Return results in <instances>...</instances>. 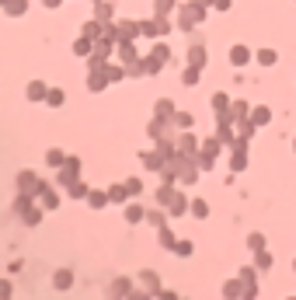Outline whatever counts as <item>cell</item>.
I'll list each match as a JSON object with an SVG mask.
<instances>
[{
    "mask_svg": "<svg viewBox=\"0 0 296 300\" xmlns=\"http://www.w3.org/2000/svg\"><path fill=\"white\" fill-rule=\"evenodd\" d=\"M202 18H206V4H199V0H188V4L178 7V21H181V28H195Z\"/></svg>",
    "mask_w": 296,
    "mask_h": 300,
    "instance_id": "1",
    "label": "cell"
},
{
    "mask_svg": "<svg viewBox=\"0 0 296 300\" xmlns=\"http://www.w3.org/2000/svg\"><path fill=\"white\" fill-rule=\"evenodd\" d=\"M14 185H18V192H32V196H39L42 192V178L35 175V171H18V178H14Z\"/></svg>",
    "mask_w": 296,
    "mask_h": 300,
    "instance_id": "2",
    "label": "cell"
},
{
    "mask_svg": "<svg viewBox=\"0 0 296 300\" xmlns=\"http://www.w3.org/2000/svg\"><path fill=\"white\" fill-rule=\"evenodd\" d=\"M140 28H143V35H147V39H160V35H167V32H171V25H167V18H164V14H157V18H150V21H140Z\"/></svg>",
    "mask_w": 296,
    "mask_h": 300,
    "instance_id": "3",
    "label": "cell"
},
{
    "mask_svg": "<svg viewBox=\"0 0 296 300\" xmlns=\"http://www.w3.org/2000/svg\"><path fill=\"white\" fill-rule=\"evenodd\" d=\"M136 35H143L140 21H115V42H133Z\"/></svg>",
    "mask_w": 296,
    "mask_h": 300,
    "instance_id": "4",
    "label": "cell"
},
{
    "mask_svg": "<svg viewBox=\"0 0 296 300\" xmlns=\"http://www.w3.org/2000/svg\"><path fill=\"white\" fill-rule=\"evenodd\" d=\"M77 178H80V161H77V157H67V161H63V168H60V185H63V189H70Z\"/></svg>",
    "mask_w": 296,
    "mask_h": 300,
    "instance_id": "5",
    "label": "cell"
},
{
    "mask_svg": "<svg viewBox=\"0 0 296 300\" xmlns=\"http://www.w3.org/2000/svg\"><path fill=\"white\" fill-rule=\"evenodd\" d=\"M105 84H112L108 67H105V63H101V67H91V74H87V87H91V91H101Z\"/></svg>",
    "mask_w": 296,
    "mask_h": 300,
    "instance_id": "6",
    "label": "cell"
},
{
    "mask_svg": "<svg viewBox=\"0 0 296 300\" xmlns=\"http://www.w3.org/2000/svg\"><path fill=\"white\" fill-rule=\"evenodd\" d=\"M258 269H240V283H244V297H258Z\"/></svg>",
    "mask_w": 296,
    "mask_h": 300,
    "instance_id": "7",
    "label": "cell"
},
{
    "mask_svg": "<svg viewBox=\"0 0 296 300\" xmlns=\"http://www.w3.org/2000/svg\"><path fill=\"white\" fill-rule=\"evenodd\" d=\"M164 164H167V157H164L160 150H150V154H143V168H147V171H160Z\"/></svg>",
    "mask_w": 296,
    "mask_h": 300,
    "instance_id": "8",
    "label": "cell"
},
{
    "mask_svg": "<svg viewBox=\"0 0 296 300\" xmlns=\"http://www.w3.org/2000/svg\"><path fill=\"white\" fill-rule=\"evenodd\" d=\"M39 206H42V210H56V206H60V196H56L49 185H42V192H39Z\"/></svg>",
    "mask_w": 296,
    "mask_h": 300,
    "instance_id": "9",
    "label": "cell"
},
{
    "mask_svg": "<svg viewBox=\"0 0 296 300\" xmlns=\"http://www.w3.org/2000/svg\"><path fill=\"white\" fill-rule=\"evenodd\" d=\"M178 150H181V154H199V140H195V136H192V133H188V129H185V133H181V136H178Z\"/></svg>",
    "mask_w": 296,
    "mask_h": 300,
    "instance_id": "10",
    "label": "cell"
},
{
    "mask_svg": "<svg viewBox=\"0 0 296 300\" xmlns=\"http://www.w3.org/2000/svg\"><path fill=\"white\" fill-rule=\"evenodd\" d=\"M230 168H233V171H244V168H247V150H244V143H237V147H233Z\"/></svg>",
    "mask_w": 296,
    "mask_h": 300,
    "instance_id": "11",
    "label": "cell"
},
{
    "mask_svg": "<svg viewBox=\"0 0 296 300\" xmlns=\"http://www.w3.org/2000/svg\"><path fill=\"white\" fill-rule=\"evenodd\" d=\"M247 60H251V49H247V46H233V49H230V63H233V67H244Z\"/></svg>",
    "mask_w": 296,
    "mask_h": 300,
    "instance_id": "12",
    "label": "cell"
},
{
    "mask_svg": "<svg viewBox=\"0 0 296 300\" xmlns=\"http://www.w3.org/2000/svg\"><path fill=\"white\" fill-rule=\"evenodd\" d=\"M188 67H199V70L206 67V49H202L199 42H195V46L188 49Z\"/></svg>",
    "mask_w": 296,
    "mask_h": 300,
    "instance_id": "13",
    "label": "cell"
},
{
    "mask_svg": "<svg viewBox=\"0 0 296 300\" xmlns=\"http://www.w3.org/2000/svg\"><path fill=\"white\" fill-rule=\"evenodd\" d=\"M25 94H28V101H42V98H46V94H49V87H46V84H42V80H32V84H28V91H25Z\"/></svg>",
    "mask_w": 296,
    "mask_h": 300,
    "instance_id": "14",
    "label": "cell"
},
{
    "mask_svg": "<svg viewBox=\"0 0 296 300\" xmlns=\"http://www.w3.org/2000/svg\"><path fill=\"white\" fill-rule=\"evenodd\" d=\"M153 108H157V119H167V122L174 119V101H171V98H160Z\"/></svg>",
    "mask_w": 296,
    "mask_h": 300,
    "instance_id": "15",
    "label": "cell"
},
{
    "mask_svg": "<svg viewBox=\"0 0 296 300\" xmlns=\"http://www.w3.org/2000/svg\"><path fill=\"white\" fill-rule=\"evenodd\" d=\"M233 129H237V136H240V143H247V140H251V133H254L258 126H254V122H251V115H247V119H240V122H237Z\"/></svg>",
    "mask_w": 296,
    "mask_h": 300,
    "instance_id": "16",
    "label": "cell"
},
{
    "mask_svg": "<svg viewBox=\"0 0 296 300\" xmlns=\"http://www.w3.org/2000/svg\"><path fill=\"white\" fill-rule=\"evenodd\" d=\"M174 196H178V192H174V182H164V185L157 189V206H167Z\"/></svg>",
    "mask_w": 296,
    "mask_h": 300,
    "instance_id": "17",
    "label": "cell"
},
{
    "mask_svg": "<svg viewBox=\"0 0 296 300\" xmlns=\"http://www.w3.org/2000/svg\"><path fill=\"white\" fill-rule=\"evenodd\" d=\"M185 210H192V203H188L185 196H174V199L167 203V213H171V217H181Z\"/></svg>",
    "mask_w": 296,
    "mask_h": 300,
    "instance_id": "18",
    "label": "cell"
},
{
    "mask_svg": "<svg viewBox=\"0 0 296 300\" xmlns=\"http://www.w3.org/2000/svg\"><path fill=\"white\" fill-rule=\"evenodd\" d=\"M126 74H129V77H143V74H147V60H140V56L126 60Z\"/></svg>",
    "mask_w": 296,
    "mask_h": 300,
    "instance_id": "19",
    "label": "cell"
},
{
    "mask_svg": "<svg viewBox=\"0 0 296 300\" xmlns=\"http://www.w3.org/2000/svg\"><path fill=\"white\" fill-rule=\"evenodd\" d=\"M230 115H233V126H237L240 119L251 115V105H247V101H233V105H230Z\"/></svg>",
    "mask_w": 296,
    "mask_h": 300,
    "instance_id": "20",
    "label": "cell"
},
{
    "mask_svg": "<svg viewBox=\"0 0 296 300\" xmlns=\"http://www.w3.org/2000/svg\"><path fill=\"white\" fill-rule=\"evenodd\" d=\"M108 203H112L108 192H94V189H91V196H87V206H91V210H101V206H108Z\"/></svg>",
    "mask_w": 296,
    "mask_h": 300,
    "instance_id": "21",
    "label": "cell"
},
{
    "mask_svg": "<svg viewBox=\"0 0 296 300\" xmlns=\"http://www.w3.org/2000/svg\"><path fill=\"white\" fill-rule=\"evenodd\" d=\"M28 210H32V192H21V196L14 199V213H18V217H25Z\"/></svg>",
    "mask_w": 296,
    "mask_h": 300,
    "instance_id": "22",
    "label": "cell"
},
{
    "mask_svg": "<svg viewBox=\"0 0 296 300\" xmlns=\"http://www.w3.org/2000/svg\"><path fill=\"white\" fill-rule=\"evenodd\" d=\"M254 269H258V272H268V269H272V255H268L265 248L254 251Z\"/></svg>",
    "mask_w": 296,
    "mask_h": 300,
    "instance_id": "23",
    "label": "cell"
},
{
    "mask_svg": "<svg viewBox=\"0 0 296 300\" xmlns=\"http://www.w3.org/2000/svg\"><path fill=\"white\" fill-rule=\"evenodd\" d=\"M53 283H56V290H70V283H74V272H70V269H60V272L53 276Z\"/></svg>",
    "mask_w": 296,
    "mask_h": 300,
    "instance_id": "24",
    "label": "cell"
},
{
    "mask_svg": "<svg viewBox=\"0 0 296 300\" xmlns=\"http://www.w3.org/2000/svg\"><path fill=\"white\" fill-rule=\"evenodd\" d=\"M108 293H112V297H126V293H133V283H129V279H115V283L108 286Z\"/></svg>",
    "mask_w": 296,
    "mask_h": 300,
    "instance_id": "25",
    "label": "cell"
},
{
    "mask_svg": "<svg viewBox=\"0 0 296 300\" xmlns=\"http://www.w3.org/2000/svg\"><path fill=\"white\" fill-rule=\"evenodd\" d=\"M223 297H244V283H240V276L230 279V283H223Z\"/></svg>",
    "mask_w": 296,
    "mask_h": 300,
    "instance_id": "26",
    "label": "cell"
},
{
    "mask_svg": "<svg viewBox=\"0 0 296 300\" xmlns=\"http://www.w3.org/2000/svg\"><path fill=\"white\" fill-rule=\"evenodd\" d=\"M94 18H98V21H112V4H108V0H98V4H94Z\"/></svg>",
    "mask_w": 296,
    "mask_h": 300,
    "instance_id": "27",
    "label": "cell"
},
{
    "mask_svg": "<svg viewBox=\"0 0 296 300\" xmlns=\"http://www.w3.org/2000/svg\"><path fill=\"white\" fill-rule=\"evenodd\" d=\"M108 199H112V203H126V199H129L126 182H122V185H112V189H108Z\"/></svg>",
    "mask_w": 296,
    "mask_h": 300,
    "instance_id": "28",
    "label": "cell"
},
{
    "mask_svg": "<svg viewBox=\"0 0 296 300\" xmlns=\"http://www.w3.org/2000/svg\"><path fill=\"white\" fill-rule=\"evenodd\" d=\"M143 217H147V210H143V206H136V203H129V206H126V220H129V224H140Z\"/></svg>",
    "mask_w": 296,
    "mask_h": 300,
    "instance_id": "29",
    "label": "cell"
},
{
    "mask_svg": "<svg viewBox=\"0 0 296 300\" xmlns=\"http://www.w3.org/2000/svg\"><path fill=\"white\" fill-rule=\"evenodd\" d=\"M140 279H143V286H147V293H160V279H157L153 272H140Z\"/></svg>",
    "mask_w": 296,
    "mask_h": 300,
    "instance_id": "30",
    "label": "cell"
},
{
    "mask_svg": "<svg viewBox=\"0 0 296 300\" xmlns=\"http://www.w3.org/2000/svg\"><path fill=\"white\" fill-rule=\"evenodd\" d=\"M150 56H157L160 63H167V60H171V49H167V42H153V49H150Z\"/></svg>",
    "mask_w": 296,
    "mask_h": 300,
    "instance_id": "31",
    "label": "cell"
},
{
    "mask_svg": "<svg viewBox=\"0 0 296 300\" xmlns=\"http://www.w3.org/2000/svg\"><path fill=\"white\" fill-rule=\"evenodd\" d=\"M251 122H254V126H268V122H272V112H268V108H254V112H251Z\"/></svg>",
    "mask_w": 296,
    "mask_h": 300,
    "instance_id": "32",
    "label": "cell"
},
{
    "mask_svg": "<svg viewBox=\"0 0 296 300\" xmlns=\"http://www.w3.org/2000/svg\"><path fill=\"white\" fill-rule=\"evenodd\" d=\"M171 126H174V129H192V115H188V112H174Z\"/></svg>",
    "mask_w": 296,
    "mask_h": 300,
    "instance_id": "33",
    "label": "cell"
},
{
    "mask_svg": "<svg viewBox=\"0 0 296 300\" xmlns=\"http://www.w3.org/2000/svg\"><path fill=\"white\" fill-rule=\"evenodd\" d=\"M74 49H77V56H87V53L94 49V39H87V35H80V39L74 42Z\"/></svg>",
    "mask_w": 296,
    "mask_h": 300,
    "instance_id": "34",
    "label": "cell"
},
{
    "mask_svg": "<svg viewBox=\"0 0 296 300\" xmlns=\"http://www.w3.org/2000/svg\"><path fill=\"white\" fill-rule=\"evenodd\" d=\"M63 98H67V94H63L60 87H49V94H46V105H53V108H60V105H63Z\"/></svg>",
    "mask_w": 296,
    "mask_h": 300,
    "instance_id": "35",
    "label": "cell"
},
{
    "mask_svg": "<svg viewBox=\"0 0 296 300\" xmlns=\"http://www.w3.org/2000/svg\"><path fill=\"white\" fill-rule=\"evenodd\" d=\"M192 213H195L199 220H206V217H209V203H206V199H192Z\"/></svg>",
    "mask_w": 296,
    "mask_h": 300,
    "instance_id": "36",
    "label": "cell"
},
{
    "mask_svg": "<svg viewBox=\"0 0 296 300\" xmlns=\"http://www.w3.org/2000/svg\"><path fill=\"white\" fill-rule=\"evenodd\" d=\"M25 7H28L25 0H4V11H7L11 18H14V14H25Z\"/></svg>",
    "mask_w": 296,
    "mask_h": 300,
    "instance_id": "37",
    "label": "cell"
},
{
    "mask_svg": "<svg viewBox=\"0 0 296 300\" xmlns=\"http://www.w3.org/2000/svg\"><path fill=\"white\" fill-rule=\"evenodd\" d=\"M70 196H74V199H87V196H91V189H87V185L77 178L74 185H70Z\"/></svg>",
    "mask_w": 296,
    "mask_h": 300,
    "instance_id": "38",
    "label": "cell"
},
{
    "mask_svg": "<svg viewBox=\"0 0 296 300\" xmlns=\"http://www.w3.org/2000/svg\"><path fill=\"white\" fill-rule=\"evenodd\" d=\"M275 60H279V53H275V49H261V53H258V63H261V67H272Z\"/></svg>",
    "mask_w": 296,
    "mask_h": 300,
    "instance_id": "39",
    "label": "cell"
},
{
    "mask_svg": "<svg viewBox=\"0 0 296 300\" xmlns=\"http://www.w3.org/2000/svg\"><path fill=\"white\" fill-rule=\"evenodd\" d=\"M46 161H49V168H63L67 154H63V150H49V154H46Z\"/></svg>",
    "mask_w": 296,
    "mask_h": 300,
    "instance_id": "40",
    "label": "cell"
},
{
    "mask_svg": "<svg viewBox=\"0 0 296 300\" xmlns=\"http://www.w3.org/2000/svg\"><path fill=\"white\" fill-rule=\"evenodd\" d=\"M157 230H160V244H164V248H171V251H174V244H178V241H174V234H171V230H167V224H164V227H157Z\"/></svg>",
    "mask_w": 296,
    "mask_h": 300,
    "instance_id": "41",
    "label": "cell"
},
{
    "mask_svg": "<svg viewBox=\"0 0 296 300\" xmlns=\"http://www.w3.org/2000/svg\"><path fill=\"white\" fill-rule=\"evenodd\" d=\"M181 80H185L188 87H192V84H199V67H185V70H181Z\"/></svg>",
    "mask_w": 296,
    "mask_h": 300,
    "instance_id": "42",
    "label": "cell"
},
{
    "mask_svg": "<svg viewBox=\"0 0 296 300\" xmlns=\"http://www.w3.org/2000/svg\"><path fill=\"white\" fill-rule=\"evenodd\" d=\"M230 105H233V101H230L226 94H213V112H226Z\"/></svg>",
    "mask_w": 296,
    "mask_h": 300,
    "instance_id": "43",
    "label": "cell"
},
{
    "mask_svg": "<svg viewBox=\"0 0 296 300\" xmlns=\"http://www.w3.org/2000/svg\"><path fill=\"white\" fill-rule=\"evenodd\" d=\"M220 140H206V143H202V154H206V157H213V161H216V154H220Z\"/></svg>",
    "mask_w": 296,
    "mask_h": 300,
    "instance_id": "44",
    "label": "cell"
},
{
    "mask_svg": "<svg viewBox=\"0 0 296 300\" xmlns=\"http://www.w3.org/2000/svg\"><path fill=\"white\" fill-rule=\"evenodd\" d=\"M247 248L251 251H261L265 248V234H247Z\"/></svg>",
    "mask_w": 296,
    "mask_h": 300,
    "instance_id": "45",
    "label": "cell"
},
{
    "mask_svg": "<svg viewBox=\"0 0 296 300\" xmlns=\"http://www.w3.org/2000/svg\"><path fill=\"white\" fill-rule=\"evenodd\" d=\"M21 220H25V224H28V227H35V224H39V220H42V206H39V210L32 206V210H28V213H25Z\"/></svg>",
    "mask_w": 296,
    "mask_h": 300,
    "instance_id": "46",
    "label": "cell"
},
{
    "mask_svg": "<svg viewBox=\"0 0 296 300\" xmlns=\"http://www.w3.org/2000/svg\"><path fill=\"white\" fill-rule=\"evenodd\" d=\"M147 220H150L153 227H164V224H167V217H164V210H150V213H147Z\"/></svg>",
    "mask_w": 296,
    "mask_h": 300,
    "instance_id": "47",
    "label": "cell"
},
{
    "mask_svg": "<svg viewBox=\"0 0 296 300\" xmlns=\"http://www.w3.org/2000/svg\"><path fill=\"white\" fill-rule=\"evenodd\" d=\"M174 255L188 258V255H192V241H178V244H174Z\"/></svg>",
    "mask_w": 296,
    "mask_h": 300,
    "instance_id": "48",
    "label": "cell"
},
{
    "mask_svg": "<svg viewBox=\"0 0 296 300\" xmlns=\"http://www.w3.org/2000/svg\"><path fill=\"white\" fill-rule=\"evenodd\" d=\"M126 189H129V196H140V192H143V182H140V178H129Z\"/></svg>",
    "mask_w": 296,
    "mask_h": 300,
    "instance_id": "49",
    "label": "cell"
},
{
    "mask_svg": "<svg viewBox=\"0 0 296 300\" xmlns=\"http://www.w3.org/2000/svg\"><path fill=\"white\" fill-rule=\"evenodd\" d=\"M160 67H164V63H160V60H157V56H147V74H157V70H160Z\"/></svg>",
    "mask_w": 296,
    "mask_h": 300,
    "instance_id": "50",
    "label": "cell"
},
{
    "mask_svg": "<svg viewBox=\"0 0 296 300\" xmlns=\"http://www.w3.org/2000/svg\"><path fill=\"white\" fill-rule=\"evenodd\" d=\"M108 77H112V80H122V77H126V67H108Z\"/></svg>",
    "mask_w": 296,
    "mask_h": 300,
    "instance_id": "51",
    "label": "cell"
},
{
    "mask_svg": "<svg viewBox=\"0 0 296 300\" xmlns=\"http://www.w3.org/2000/svg\"><path fill=\"white\" fill-rule=\"evenodd\" d=\"M174 7V0H157V14H167Z\"/></svg>",
    "mask_w": 296,
    "mask_h": 300,
    "instance_id": "52",
    "label": "cell"
},
{
    "mask_svg": "<svg viewBox=\"0 0 296 300\" xmlns=\"http://www.w3.org/2000/svg\"><path fill=\"white\" fill-rule=\"evenodd\" d=\"M213 7H216V11H230V0H216Z\"/></svg>",
    "mask_w": 296,
    "mask_h": 300,
    "instance_id": "53",
    "label": "cell"
},
{
    "mask_svg": "<svg viewBox=\"0 0 296 300\" xmlns=\"http://www.w3.org/2000/svg\"><path fill=\"white\" fill-rule=\"evenodd\" d=\"M42 4H46V7H60L63 0H42Z\"/></svg>",
    "mask_w": 296,
    "mask_h": 300,
    "instance_id": "54",
    "label": "cell"
},
{
    "mask_svg": "<svg viewBox=\"0 0 296 300\" xmlns=\"http://www.w3.org/2000/svg\"><path fill=\"white\" fill-rule=\"evenodd\" d=\"M199 4H206V7H213V4H216V0H199Z\"/></svg>",
    "mask_w": 296,
    "mask_h": 300,
    "instance_id": "55",
    "label": "cell"
},
{
    "mask_svg": "<svg viewBox=\"0 0 296 300\" xmlns=\"http://www.w3.org/2000/svg\"><path fill=\"white\" fill-rule=\"evenodd\" d=\"M293 269H296V258H293Z\"/></svg>",
    "mask_w": 296,
    "mask_h": 300,
    "instance_id": "56",
    "label": "cell"
},
{
    "mask_svg": "<svg viewBox=\"0 0 296 300\" xmlns=\"http://www.w3.org/2000/svg\"><path fill=\"white\" fill-rule=\"evenodd\" d=\"M94 4H98V0H94Z\"/></svg>",
    "mask_w": 296,
    "mask_h": 300,
    "instance_id": "57",
    "label": "cell"
},
{
    "mask_svg": "<svg viewBox=\"0 0 296 300\" xmlns=\"http://www.w3.org/2000/svg\"><path fill=\"white\" fill-rule=\"evenodd\" d=\"M293 147H296V143H293Z\"/></svg>",
    "mask_w": 296,
    "mask_h": 300,
    "instance_id": "58",
    "label": "cell"
}]
</instances>
